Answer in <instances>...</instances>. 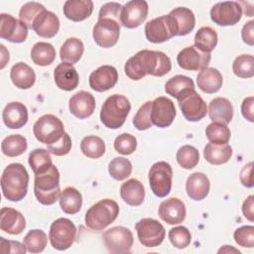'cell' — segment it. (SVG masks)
<instances>
[{"label":"cell","instance_id":"1","mask_svg":"<svg viewBox=\"0 0 254 254\" xmlns=\"http://www.w3.org/2000/svg\"><path fill=\"white\" fill-rule=\"evenodd\" d=\"M171 69L172 62L165 53L150 50L139 51L124 65L125 74L133 80H139L147 74L163 76Z\"/></svg>","mask_w":254,"mask_h":254},{"label":"cell","instance_id":"2","mask_svg":"<svg viewBox=\"0 0 254 254\" xmlns=\"http://www.w3.org/2000/svg\"><path fill=\"white\" fill-rule=\"evenodd\" d=\"M28 185L29 174L22 164L13 163L4 169L1 176V189L8 200H22L28 192Z\"/></svg>","mask_w":254,"mask_h":254},{"label":"cell","instance_id":"3","mask_svg":"<svg viewBox=\"0 0 254 254\" xmlns=\"http://www.w3.org/2000/svg\"><path fill=\"white\" fill-rule=\"evenodd\" d=\"M34 193L37 200L44 205H52L60 198V173L55 165L46 172L35 175Z\"/></svg>","mask_w":254,"mask_h":254},{"label":"cell","instance_id":"4","mask_svg":"<svg viewBox=\"0 0 254 254\" xmlns=\"http://www.w3.org/2000/svg\"><path fill=\"white\" fill-rule=\"evenodd\" d=\"M130 110L131 104L127 97L121 94L110 95L101 106L100 121L109 129H118L124 124Z\"/></svg>","mask_w":254,"mask_h":254},{"label":"cell","instance_id":"5","mask_svg":"<svg viewBox=\"0 0 254 254\" xmlns=\"http://www.w3.org/2000/svg\"><path fill=\"white\" fill-rule=\"evenodd\" d=\"M118 214V203L113 199L104 198L97 201L86 210L84 222L91 230L100 231L114 222Z\"/></svg>","mask_w":254,"mask_h":254},{"label":"cell","instance_id":"6","mask_svg":"<svg viewBox=\"0 0 254 254\" xmlns=\"http://www.w3.org/2000/svg\"><path fill=\"white\" fill-rule=\"evenodd\" d=\"M35 138L47 145L58 142L64 133V124L57 116L53 114H45L41 116L33 126Z\"/></svg>","mask_w":254,"mask_h":254},{"label":"cell","instance_id":"7","mask_svg":"<svg viewBox=\"0 0 254 254\" xmlns=\"http://www.w3.org/2000/svg\"><path fill=\"white\" fill-rule=\"evenodd\" d=\"M76 237V227L67 218L56 219L50 227L49 239L53 248L64 251L68 249Z\"/></svg>","mask_w":254,"mask_h":254},{"label":"cell","instance_id":"8","mask_svg":"<svg viewBox=\"0 0 254 254\" xmlns=\"http://www.w3.org/2000/svg\"><path fill=\"white\" fill-rule=\"evenodd\" d=\"M177 99L182 113L188 121H199L207 113L206 103L194 88L186 89L177 97Z\"/></svg>","mask_w":254,"mask_h":254},{"label":"cell","instance_id":"9","mask_svg":"<svg viewBox=\"0 0 254 254\" xmlns=\"http://www.w3.org/2000/svg\"><path fill=\"white\" fill-rule=\"evenodd\" d=\"M173 170L169 163L160 161L155 163L149 171L151 190L158 197L167 196L172 189Z\"/></svg>","mask_w":254,"mask_h":254},{"label":"cell","instance_id":"10","mask_svg":"<svg viewBox=\"0 0 254 254\" xmlns=\"http://www.w3.org/2000/svg\"><path fill=\"white\" fill-rule=\"evenodd\" d=\"M138 239L145 247L159 246L166 236L165 227L154 218H143L135 224Z\"/></svg>","mask_w":254,"mask_h":254},{"label":"cell","instance_id":"11","mask_svg":"<svg viewBox=\"0 0 254 254\" xmlns=\"http://www.w3.org/2000/svg\"><path fill=\"white\" fill-rule=\"evenodd\" d=\"M102 238L108 251L116 254L130 252L134 242L131 230L124 226H114L107 229Z\"/></svg>","mask_w":254,"mask_h":254},{"label":"cell","instance_id":"12","mask_svg":"<svg viewBox=\"0 0 254 254\" xmlns=\"http://www.w3.org/2000/svg\"><path fill=\"white\" fill-rule=\"evenodd\" d=\"M145 36L151 43L160 44L169 41L176 36L175 23L170 15L150 20L145 25Z\"/></svg>","mask_w":254,"mask_h":254},{"label":"cell","instance_id":"13","mask_svg":"<svg viewBox=\"0 0 254 254\" xmlns=\"http://www.w3.org/2000/svg\"><path fill=\"white\" fill-rule=\"evenodd\" d=\"M120 23L112 18L98 19L92 30L94 42L101 48H111L119 40Z\"/></svg>","mask_w":254,"mask_h":254},{"label":"cell","instance_id":"14","mask_svg":"<svg viewBox=\"0 0 254 254\" xmlns=\"http://www.w3.org/2000/svg\"><path fill=\"white\" fill-rule=\"evenodd\" d=\"M242 17V7L235 1L218 2L210 10V19L218 26H233Z\"/></svg>","mask_w":254,"mask_h":254},{"label":"cell","instance_id":"15","mask_svg":"<svg viewBox=\"0 0 254 254\" xmlns=\"http://www.w3.org/2000/svg\"><path fill=\"white\" fill-rule=\"evenodd\" d=\"M148 11V3L144 0H132L127 2L121 9V25L128 29L139 27L146 20Z\"/></svg>","mask_w":254,"mask_h":254},{"label":"cell","instance_id":"16","mask_svg":"<svg viewBox=\"0 0 254 254\" xmlns=\"http://www.w3.org/2000/svg\"><path fill=\"white\" fill-rule=\"evenodd\" d=\"M176 117L174 102L165 96H160L152 101L151 120L153 125L159 128L169 127Z\"/></svg>","mask_w":254,"mask_h":254},{"label":"cell","instance_id":"17","mask_svg":"<svg viewBox=\"0 0 254 254\" xmlns=\"http://www.w3.org/2000/svg\"><path fill=\"white\" fill-rule=\"evenodd\" d=\"M210 54L203 53L194 46L184 48L177 56V62L180 67L186 70H201L209 64Z\"/></svg>","mask_w":254,"mask_h":254},{"label":"cell","instance_id":"18","mask_svg":"<svg viewBox=\"0 0 254 254\" xmlns=\"http://www.w3.org/2000/svg\"><path fill=\"white\" fill-rule=\"evenodd\" d=\"M0 37L11 43H23L28 37V27L12 15H0Z\"/></svg>","mask_w":254,"mask_h":254},{"label":"cell","instance_id":"19","mask_svg":"<svg viewBox=\"0 0 254 254\" xmlns=\"http://www.w3.org/2000/svg\"><path fill=\"white\" fill-rule=\"evenodd\" d=\"M89 86L97 91L103 92L106 91L117 83L118 81V72L117 69L112 65H101L95 70H93L88 78Z\"/></svg>","mask_w":254,"mask_h":254},{"label":"cell","instance_id":"20","mask_svg":"<svg viewBox=\"0 0 254 254\" xmlns=\"http://www.w3.org/2000/svg\"><path fill=\"white\" fill-rule=\"evenodd\" d=\"M158 214L162 220L169 224H179L186 218L185 203L178 197H170L160 203Z\"/></svg>","mask_w":254,"mask_h":254},{"label":"cell","instance_id":"21","mask_svg":"<svg viewBox=\"0 0 254 254\" xmlns=\"http://www.w3.org/2000/svg\"><path fill=\"white\" fill-rule=\"evenodd\" d=\"M68 108L70 113L75 117L85 119L94 112L95 99L90 92L80 90L69 98Z\"/></svg>","mask_w":254,"mask_h":254},{"label":"cell","instance_id":"22","mask_svg":"<svg viewBox=\"0 0 254 254\" xmlns=\"http://www.w3.org/2000/svg\"><path fill=\"white\" fill-rule=\"evenodd\" d=\"M2 119L8 128L20 129L28 122V109L21 102H9L3 109Z\"/></svg>","mask_w":254,"mask_h":254},{"label":"cell","instance_id":"23","mask_svg":"<svg viewBox=\"0 0 254 254\" xmlns=\"http://www.w3.org/2000/svg\"><path fill=\"white\" fill-rule=\"evenodd\" d=\"M26 227L24 215L12 208L2 207L0 211V228L2 231L10 235H18L23 232Z\"/></svg>","mask_w":254,"mask_h":254},{"label":"cell","instance_id":"24","mask_svg":"<svg viewBox=\"0 0 254 254\" xmlns=\"http://www.w3.org/2000/svg\"><path fill=\"white\" fill-rule=\"evenodd\" d=\"M54 79L60 89L70 91L77 87L79 76L73 64L63 62L55 68Z\"/></svg>","mask_w":254,"mask_h":254},{"label":"cell","instance_id":"25","mask_svg":"<svg viewBox=\"0 0 254 254\" xmlns=\"http://www.w3.org/2000/svg\"><path fill=\"white\" fill-rule=\"evenodd\" d=\"M60 29V20L58 16L48 10L43 11L35 20L33 29L36 34L42 38L55 37Z\"/></svg>","mask_w":254,"mask_h":254},{"label":"cell","instance_id":"26","mask_svg":"<svg viewBox=\"0 0 254 254\" xmlns=\"http://www.w3.org/2000/svg\"><path fill=\"white\" fill-rule=\"evenodd\" d=\"M209 180L205 174L200 172L192 173L189 176L186 183V190L188 195L193 200H201L206 197L209 192Z\"/></svg>","mask_w":254,"mask_h":254},{"label":"cell","instance_id":"27","mask_svg":"<svg viewBox=\"0 0 254 254\" xmlns=\"http://www.w3.org/2000/svg\"><path fill=\"white\" fill-rule=\"evenodd\" d=\"M223 82L220 71L214 67H205L196 75V83L198 88L208 94L217 92Z\"/></svg>","mask_w":254,"mask_h":254},{"label":"cell","instance_id":"28","mask_svg":"<svg viewBox=\"0 0 254 254\" xmlns=\"http://www.w3.org/2000/svg\"><path fill=\"white\" fill-rule=\"evenodd\" d=\"M208 115L212 122L227 125L233 117V106L227 98L216 97L209 103Z\"/></svg>","mask_w":254,"mask_h":254},{"label":"cell","instance_id":"29","mask_svg":"<svg viewBox=\"0 0 254 254\" xmlns=\"http://www.w3.org/2000/svg\"><path fill=\"white\" fill-rule=\"evenodd\" d=\"M93 11L91 0H67L64 4V15L73 22H80L87 19Z\"/></svg>","mask_w":254,"mask_h":254},{"label":"cell","instance_id":"30","mask_svg":"<svg viewBox=\"0 0 254 254\" xmlns=\"http://www.w3.org/2000/svg\"><path fill=\"white\" fill-rule=\"evenodd\" d=\"M176 27V36H186L190 34L195 26V17L192 11L187 7H178L169 14Z\"/></svg>","mask_w":254,"mask_h":254},{"label":"cell","instance_id":"31","mask_svg":"<svg viewBox=\"0 0 254 254\" xmlns=\"http://www.w3.org/2000/svg\"><path fill=\"white\" fill-rule=\"evenodd\" d=\"M121 198L131 206H138L145 198V189L143 184L136 179H129L120 187Z\"/></svg>","mask_w":254,"mask_h":254},{"label":"cell","instance_id":"32","mask_svg":"<svg viewBox=\"0 0 254 254\" xmlns=\"http://www.w3.org/2000/svg\"><path fill=\"white\" fill-rule=\"evenodd\" d=\"M10 78L13 84L20 89L31 88L36 81L34 69L25 63H17L10 70Z\"/></svg>","mask_w":254,"mask_h":254},{"label":"cell","instance_id":"33","mask_svg":"<svg viewBox=\"0 0 254 254\" xmlns=\"http://www.w3.org/2000/svg\"><path fill=\"white\" fill-rule=\"evenodd\" d=\"M59 199L62 210L66 214L77 213L82 205L81 193L73 187H67L64 189Z\"/></svg>","mask_w":254,"mask_h":254},{"label":"cell","instance_id":"34","mask_svg":"<svg viewBox=\"0 0 254 254\" xmlns=\"http://www.w3.org/2000/svg\"><path fill=\"white\" fill-rule=\"evenodd\" d=\"M84 46L81 40L71 37L65 40L60 50V58L64 63L76 64L82 57Z\"/></svg>","mask_w":254,"mask_h":254},{"label":"cell","instance_id":"35","mask_svg":"<svg viewBox=\"0 0 254 254\" xmlns=\"http://www.w3.org/2000/svg\"><path fill=\"white\" fill-rule=\"evenodd\" d=\"M232 156V148L228 144L216 145L208 143L203 149L204 159L211 165H222L229 161Z\"/></svg>","mask_w":254,"mask_h":254},{"label":"cell","instance_id":"36","mask_svg":"<svg viewBox=\"0 0 254 254\" xmlns=\"http://www.w3.org/2000/svg\"><path fill=\"white\" fill-rule=\"evenodd\" d=\"M31 59L38 65H50L56 59V50L50 43L38 42L31 50Z\"/></svg>","mask_w":254,"mask_h":254},{"label":"cell","instance_id":"37","mask_svg":"<svg viewBox=\"0 0 254 254\" xmlns=\"http://www.w3.org/2000/svg\"><path fill=\"white\" fill-rule=\"evenodd\" d=\"M217 34L210 27H201L195 33L194 47L203 53L210 54L217 45Z\"/></svg>","mask_w":254,"mask_h":254},{"label":"cell","instance_id":"38","mask_svg":"<svg viewBox=\"0 0 254 254\" xmlns=\"http://www.w3.org/2000/svg\"><path fill=\"white\" fill-rule=\"evenodd\" d=\"M28 147L27 139L20 134H13L6 137L1 143V151L7 157H18Z\"/></svg>","mask_w":254,"mask_h":254},{"label":"cell","instance_id":"39","mask_svg":"<svg viewBox=\"0 0 254 254\" xmlns=\"http://www.w3.org/2000/svg\"><path fill=\"white\" fill-rule=\"evenodd\" d=\"M28 162L35 175L46 172L53 165L50 152L42 148L33 150L29 155Z\"/></svg>","mask_w":254,"mask_h":254},{"label":"cell","instance_id":"40","mask_svg":"<svg viewBox=\"0 0 254 254\" xmlns=\"http://www.w3.org/2000/svg\"><path fill=\"white\" fill-rule=\"evenodd\" d=\"M80 151L87 158L98 159L105 153V143L100 137L89 135L81 140Z\"/></svg>","mask_w":254,"mask_h":254},{"label":"cell","instance_id":"41","mask_svg":"<svg viewBox=\"0 0 254 254\" xmlns=\"http://www.w3.org/2000/svg\"><path fill=\"white\" fill-rule=\"evenodd\" d=\"M194 88L193 80L186 75L178 74L171 77L165 84V91L167 94L177 98L186 89Z\"/></svg>","mask_w":254,"mask_h":254},{"label":"cell","instance_id":"42","mask_svg":"<svg viewBox=\"0 0 254 254\" xmlns=\"http://www.w3.org/2000/svg\"><path fill=\"white\" fill-rule=\"evenodd\" d=\"M205 135L210 143L216 145H223L228 143L231 132L225 124L212 122L208 124L205 128Z\"/></svg>","mask_w":254,"mask_h":254},{"label":"cell","instance_id":"43","mask_svg":"<svg viewBox=\"0 0 254 254\" xmlns=\"http://www.w3.org/2000/svg\"><path fill=\"white\" fill-rule=\"evenodd\" d=\"M23 242L30 253H40L47 246V234L41 229H32L24 237Z\"/></svg>","mask_w":254,"mask_h":254},{"label":"cell","instance_id":"44","mask_svg":"<svg viewBox=\"0 0 254 254\" xmlns=\"http://www.w3.org/2000/svg\"><path fill=\"white\" fill-rule=\"evenodd\" d=\"M108 172L114 180L123 181L131 175L132 164L124 157H115L108 164Z\"/></svg>","mask_w":254,"mask_h":254},{"label":"cell","instance_id":"45","mask_svg":"<svg viewBox=\"0 0 254 254\" xmlns=\"http://www.w3.org/2000/svg\"><path fill=\"white\" fill-rule=\"evenodd\" d=\"M233 73L241 78H251L254 75V58L252 55H240L232 64Z\"/></svg>","mask_w":254,"mask_h":254},{"label":"cell","instance_id":"46","mask_svg":"<svg viewBox=\"0 0 254 254\" xmlns=\"http://www.w3.org/2000/svg\"><path fill=\"white\" fill-rule=\"evenodd\" d=\"M176 159L182 168L186 170H190L198 164L199 154L197 149L193 146L185 145L178 150Z\"/></svg>","mask_w":254,"mask_h":254},{"label":"cell","instance_id":"47","mask_svg":"<svg viewBox=\"0 0 254 254\" xmlns=\"http://www.w3.org/2000/svg\"><path fill=\"white\" fill-rule=\"evenodd\" d=\"M45 10L46 8L38 2H28L20 9L19 18L28 27V29H33L35 20Z\"/></svg>","mask_w":254,"mask_h":254},{"label":"cell","instance_id":"48","mask_svg":"<svg viewBox=\"0 0 254 254\" xmlns=\"http://www.w3.org/2000/svg\"><path fill=\"white\" fill-rule=\"evenodd\" d=\"M169 239L173 246L178 249H184L190 245L191 234L186 226H177L170 229Z\"/></svg>","mask_w":254,"mask_h":254},{"label":"cell","instance_id":"49","mask_svg":"<svg viewBox=\"0 0 254 254\" xmlns=\"http://www.w3.org/2000/svg\"><path fill=\"white\" fill-rule=\"evenodd\" d=\"M151 105L152 101H147L138 109L137 113L133 117V124L136 129L143 131L153 126L151 120Z\"/></svg>","mask_w":254,"mask_h":254},{"label":"cell","instance_id":"50","mask_svg":"<svg viewBox=\"0 0 254 254\" xmlns=\"http://www.w3.org/2000/svg\"><path fill=\"white\" fill-rule=\"evenodd\" d=\"M137 148V140L135 136L129 133H122L116 137L114 141V149L122 155H130Z\"/></svg>","mask_w":254,"mask_h":254},{"label":"cell","instance_id":"51","mask_svg":"<svg viewBox=\"0 0 254 254\" xmlns=\"http://www.w3.org/2000/svg\"><path fill=\"white\" fill-rule=\"evenodd\" d=\"M233 237L239 246L252 248L254 245V226L244 225L237 228L234 231Z\"/></svg>","mask_w":254,"mask_h":254},{"label":"cell","instance_id":"52","mask_svg":"<svg viewBox=\"0 0 254 254\" xmlns=\"http://www.w3.org/2000/svg\"><path fill=\"white\" fill-rule=\"evenodd\" d=\"M47 150L55 156H64L69 153L71 149V139L67 133H64L63 137L56 143L47 145Z\"/></svg>","mask_w":254,"mask_h":254},{"label":"cell","instance_id":"53","mask_svg":"<svg viewBox=\"0 0 254 254\" xmlns=\"http://www.w3.org/2000/svg\"><path fill=\"white\" fill-rule=\"evenodd\" d=\"M122 5L117 2H108L101 6L98 14V19L101 18H112L118 21L120 24V13H121Z\"/></svg>","mask_w":254,"mask_h":254},{"label":"cell","instance_id":"54","mask_svg":"<svg viewBox=\"0 0 254 254\" xmlns=\"http://www.w3.org/2000/svg\"><path fill=\"white\" fill-rule=\"evenodd\" d=\"M0 248H1L2 254H9V253L25 254L27 251L25 244H22L19 241L7 240L4 237H0Z\"/></svg>","mask_w":254,"mask_h":254},{"label":"cell","instance_id":"55","mask_svg":"<svg viewBox=\"0 0 254 254\" xmlns=\"http://www.w3.org/2000/svg\"><path fill=\"white\" fill-rule=\"evenodd\" d=\"M253 163L250 162L246 164L240 172V182L246 188H253V179H252Z\"/></svg>","mask_w":254,"mask_h":254},{"label":"cell","instance_id":"56","mask_svg":"<svg viewBox=\"0 0 254 254\" xmlns=\"http://www.w3.org/2000/svg\"><path fill=\"white\" fill-rule=\"evenodd\" d=\"M241 37L245 44L249 46L254 45V21H248L241 30Z\"/></svg>","mask_w":254,"mask_h":254},{"label":"cell","instance_id":"57","mask_svg":"<svg viewBox=\"0 0 254 254\" xmlns=\"http://www.w3.org/2000/svg\"><path fill=\"white\" fill-rule=\"evenodd\" d=\"M253 106H254V97L249 96L246 97L241 104V113L245 119L250 122L254 121V114H253Z\"/></svg>","mask_w":254,"mask_h":254},{"label":"cell","instance_id":"58","mask_svg":"<svg viewBox=\"0 0 254 254\" xmlns=\"http://www.w3.org/2000/svg\"><path fill=\"white\" fill-rule=\"evenodd\" d=\"M242 212L246 219L249 221L254 220V196L252 194L244 200L242 204Z\"/></svg>","mask_w":254,"mask_h":254},{"label":"cell","instance_id":"59","mask_svg":"<svg viewBox=\"0 0 254 254\" xmlns=\"http://www.w3.org/2000/svg\"><path fill=\"white\" fill-rule=\"evenodd\" d=\"M231 253V252H233V253H237V254H240V251L239 250H237V249H235V248H233V247H230L229 245H224L223 247H221L219 250H218V253Z\"/></svg>","mask_w":254,"mask_h":254}]
</instances>
